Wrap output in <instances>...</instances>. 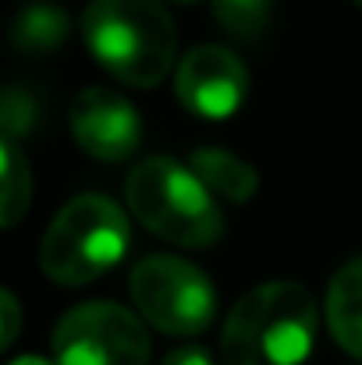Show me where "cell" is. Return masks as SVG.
Here are the masks:
<instances>
[{
  "mask_svg": "<svg viewBox=\"0 0 362 365\" xmlns=\"http://www.w3.org/2000/svg\"><path fill=\"white\" fill-rule=\"evenodd\" d=\"M316 344V302L295 280L245 291L221 334L224 365H306Z\"/></svg>",
  "mask_w": 362,
  "mask_h": 365,
  "instance_id": "cell-1",
  "label": "cell"
},
{
  "mask_svg": "<svg viewBox=\"0 0 362 365\" xmlns=\"http://www.w3.org/2000/svg\"><path fill=\"white\" fill-rule=\"evenodd\" d=\"M82 36L93 57L131 89H156L174 68L178 36L164 0H93Z\"/></svg>",
  "mask_w": 362,
  "mask_h": 365,
  "instance_id": "cell-2",
  "label": "cell"
},
{
  "mask_svg": "<svg viewBox=\"0 0 362 365\" xmlns=\"http://www.w3.org/2000/svg\"><path fill=\"white\" fill-rule=\"evenodd\" d=\"M131 217L156 238L181 248H210L224 238V213L206 181L174 156H146L124 181Z\"/></svg>",
  "mask_w": 362,
  "mask_h": 365,
  "instance_id": "cell-3",
  "label": "cell"
},
{
  "mask_svg": "<svg viewBox=\"0 0 362 365\" xmlns=\"http://www.w3.org/2000/svg\"><path fill=\"white\" fill-rule=\"evenodd\" d=\"M131 245V224L114 199L75 195L46 227L39 245L43 273L61 287H82L111 273Z\"/></svg>",
  "mask_w": 362,
  "mask_h": 365,
  "instance_id": "cell-4",
  "label": "cell"
},
{
  "mask_svg": "<svg viewBox=\"0 0 362 365\" xmlns=\"http://www.w3.org/2000/svg\"><path fill=\"white\" fill-rule=\"evenodd\" d=\"M128 287L139 316L167 337H196L217 316L210 277L178 255H146L131 269Z\"/></svg>",
  "mask_w": 362,
  "mask_h": 365,
  "instance_id": "cell-5",
  "label": "cell"
},
{
  "mask_svg": "<svg viewBox=\"0 0 362 365\" xmlns=\"http://www.w3.org/2000/svg\"><path fill=\"white\" fill-rule=\"evenodd\" d=\"M57 365H146L149 334L142 316L118 302H86L68 309L50 337Z\"/></svg>",
  "mask_w": 362,
  "mask_h": 365,
  "instance_id": "cell-6",
  "label": "cell"
},
{
  "mask_svg": "<svg viewBox=\"0 0 362 365\" xmlns=\"http://www.w3.org/2000/svg\"><path fill=\"white\" fill-rule=\"evenodd\" d=\"M174 93L181 107L203 121L235 118L248 96V68L228 46H196L181 57L174 71Z\"/></svg>",
  "mask_w": 362,
  "mask_h": 365,
  "instance_id": "cell-7",
  "label": "cell"
},
{
  "mask_svg": "<svg viewBox=\"0 0 362 365\" xmlns=\"http://www.w3.org/2000/svg\"><path fill=\"white\" fill-rule=\"evenodd\" d=\"M68 124L79 149L104 163L131 160L142 145V118L124 96L104 86H89L71 100Z\"/></svg>",
  "mask_w": 362,
  "mask_h": 365,
  "instance_id": "cell-8",
  "label": "cell"
},
{
  "mask_svg": "<svg viewBox=\"0 0 362 365\" xmlns=\"http://www.w3.org/2000/svg\"><path fill=\"white\" fill-rule=\"evenodd\" d=\"M327 327L338 348L362 362V255L345 262L327 287Z\"/></svg>",
  "mask_w": 362,
  "mask_h": 365,
  "instance_id": "cell-9",
  "label": "cell"
},
{
  "mask_svg": "<svg viewBox=\"0 0 362 365\" xmlns=\"http://www.w3.org/2000/svg\"><path fill=\"white\" fill-rule=\"evenodd\" d=\"M188 163H192V170L206 181V188H210L217 199H224V202L241 206V202H248V199L256 195V188H259L256 167L245 163L235 153H228V149H213V145L192 149Z\"/></svg>",
  "mask_w": 362,
  "mask_h": 365,
  "instance_id": "cell-10",
  "label": "cell"
},
{
  "mask_svg": "<svg viewBox=\"0 0 362 365\" xmlns=\"http://www.w3.org/2000/svg\"><path fill=\"white\" fill-rule=\"evenodd\" d=\"M68 29H71V21H68L64 7L46 4V0H32V4H25L14 14V21H11V43H14L18 53L39 57V53L57 50L68 39Z\"/></svg>",
  "mask_w": 362,
  "mask_h": 365,
  "instance_id": "cell-11",
  "label": "cell"
},
{
  "mask_svg": "<svg viewBox=\"0 0 362 365\" xmlns=\"http://www.w3.org/2000/svg\"><path fill=\"white\" fill-rule=\"evenodd\" d=\"M0 210H4V227H18V220L25 217L29 202H32V170L18 149L14 138H0Z\"/></svg>",
  "mask_w": 362,
  "mask_h": 365,
  "instance_id": "cell-12",
  "label": "cell"
},
{
  "mask_svg": "<svg viewBox=\"0 0 362 365\" xmlns=\"http://www.w3.org/2000/svg\"><path fill=\"white\" fill-rule=\"evenodd\" d=\"M270 11H273V0H213L217 25L238 43H256L266 32Z\"/></svg>",
  "mask_w": 362,
  "mask_h": 365,
  "instance_id": "cell-13",
  "label": "cell"
},
{
  "mask_svg": "<svg viewBox=\"0 0 362 365\" xmlns=\"http://www.w3.org/2000/svg\"><path fill=\"white\" fill-rule=\"evenodd\" d=\"M0 124H4V138H25L36 128V100L21 89H4L0 96Z\"/></svg>",
  "mask_w": 362,
  "mask_h": 365,
  "instance_id": "cell-14",
  "label": "cell"
},
{
  "mask_svg": "<svg viewBox=\"0 0 362 365\" xmlns=\"http://www.w3.org/2000/svg\"><path fill=\"white\" fill-rule=\"evenodd\" d=\"M0 316H4V330H0V348H11L18 341V330H21V309H18V298L11 291L0 294Z\"/></svg>",
  "mask_w": 362,
  "mask_h": 365,
  "instance_id": "cell-15",
  "label": "cell"
},
{
  "mask_svg": "<svg viewBox=\"0 0 362 365\" xmlns=\"http://www.w3.org/2000/svg\"><path fill=\"white\" fill-rule=\"evenodd\" d=\"M160 365H213V359H210L206 348H178V351H171Z\"/></svg>",
  "mask_w": 362,
  "mask_h": 365,
  "instance_id": "cell-16",
  "label": "cell"
},
{
  "mask_svg": "<svg viewBox=\"0 0 362 365\" xmlns=\"http://www.w3.org/2000/svg\"><path fill=\"white\" fill-rule=\"evenodd\" d=\"M7 365H57V362H50L43 355H18V359H11Z\"/></svg>",
  "mask_w": 362,
  "mask_h": 365,
  "instance_id": "cell-17",
  "label": "cell"
},
{
  "mask_svg": "<svg viewBox=\"0 0 362 365\" xmlns=\"http://www.w3.org/2000/svg\"><path fill=\"white\" fill-rule=\"evenodd\" d=\"M171 4H199V0H171Z\"/></svg>",
  "mask_w": 362,
  "mask_h": 365,
  "instance_id": "cell-18",
  "label": "cell"
},
{
  "mask_svg": "<svg viewBox=\"0 0 362 365\" xmlns=\"http://www.w3.org/2000/svg\"><path fill=\"white\" fill-rule=\"evenodd\" d=\"M352 4H359V7H362V0H352Z\"/></svg>",
  "mask_w": 362,
  "mask_h": 365,
  "instance_id": "cell-19",
  "label": "cell"
}]
</instances>
